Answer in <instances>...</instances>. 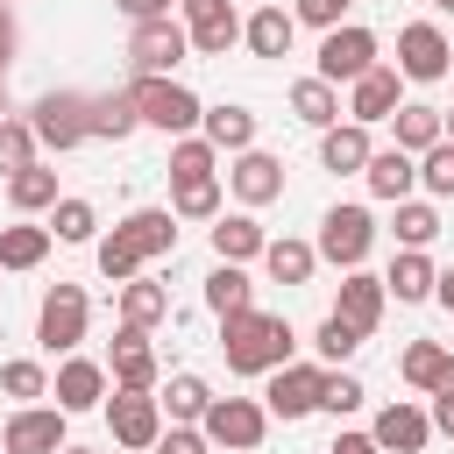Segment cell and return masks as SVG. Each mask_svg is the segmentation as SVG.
<instances>
[{
    "instance_id": "60d3db41",
    "label": "cell",
    "mask_w": 454,
    "mask_h": 454,
    "mask_svg": "<svg viewBox=\"0 0 454 454\" xmlns=\"http://www.w3.org/2000/svg\"><path fill=\"white\" fill-rule=\"evenodd\" d=\"M170 213H177V220H220V177L177 184V192H170Z\"/></svg>"
},
{
    "instance_id": "3957f363",
    "label": "cell",
    "mask_w": 454,
    "mask_h": 454,
    "mask_svg": "<svg viewBox=\"0 0 454 454\" xmlns=\"http://www.w3.org/2000/svg\"><path fill=\"white\" fill-rule=\"evenodd\" d=\"M85 326H92V298H85V284H50L43 305H35V340H43V355H78Z\"/></svg>"
},
{
    "instance_id": "4fadbf2b",
    "label": "cell",
    "mask_w": 454,
    "mask_h": 454,
    "mask_svg": "<svg viewBox=\"0 0 454 454\" xmlns=\"http://www.w3.org/2000/svg\"><path fill=\"white\" fill-rule=\"evenodd\" d=\"M319 383H326V369H312V362H284V369H270L262 411H270V419H305V411H319Z\"/></svg>"
},
{
    "instance_id": "d6a6232c",
    "label": "cell",
    "mask_w": 454,
    "mask_h": 454,
    "mask_svg": "<svg viewBox=\"0 0 454 454\" xmlns=\"http://www.w3.org/2000/svg\"><path fill=\"white\" fill-rule=\"evenodd\" d=\"M142 128L135 92H92V142H128Z\"/></svg>"
},
{
    "instance_id": "74e56055",
    "label": "cell",
    "mask_w": 454,
    "mask_h": 454,
    "mask_svg": "<svg viewBox=\"0 0 454 454\" xmlns=\"http://www.w3.org/2000/svg\"><path fill=\"white\" fill-rule=\"evenodd\" d=\"M50 234H57V241H99L92 199H57V206H50Z\"/></svg>"
},
{
    "instance_id": "9a60e30c",
    "label": "cell",
    "mask_w": 454,
    "mask_h": 454,
    "mask_svg": "<svg viewBox=\"0 0 454 454\" xmlns=\"http://www.w3.org/2000/svg\"><path fill=\"white\" fill-rule=\"evenodd\" d=\"M397 106H404V78H397V64H376L369 78H355V85H348V121H362V128L390 121Z\"/></svg>"
},
{
    "instance_id": "b9f144b4",
    "label": "cell",
    "mask_w": 454,
    "mask_h": 454,
    "mask_svg": "<svg viewBox=\"0 0 454 454\" xmlns=\"http://www.w3.org/2000/svg\"><path fill=\"white\" fill-rule=\"evenodd\" d=\"M362 340H369V333H355V326H348L340 312H326V319H319V340H312V348H319V362H333V369H348V355H355Z\"/></svg>"
},
{
    "instance_id": "f907efd6",
    "label": "cell",
    "mask_w": 454,
    "mask_h": 454,
    "mask_svg": "<svg viewBox=\"0 0 454 454\" xmlns=\"http://www.w3.org/2000/svg\"><path fill=\"white\" fill-rule=\"evenodd\" d=\"M326 454H383V447H376V440H369V433H340V440H333V447H326Z\"/></svg>"
},
{
    "instance_id": "f5cc1de1",
    "label": "cell",
    "mask_w": 454,
    "mask_h": 454,
    "mask_svg": "<svg viewBox=\"0 0 454 454\" xmlns=\"http://www.w3.org/2000/svg\"><path fill=\"white\" fill-rule=\"evenodd\" d=\"M433 298H440V305L454 312V270H440V291H433Z\"/></svg>"
},
{
    "instance_id": "5b68a950",
    "label": "cell",
    "mask_w": 454,
    "mask_h": 454,
    "mask_svg": "<svg viewBox=\"0 0 454 454\" xmlns=\"http://www.w3.org/2000/svg\"><path fill=\"white\" fill-rule=\"evenodd\" d=\"M28 128H35V142L43 149H78V142H92V92H43L35 106H28Z\"/></svg>"
},
{
    "instance_id": "c3c4849f",
    "label": "cell",
    "mask_w": 454,
    "mask_h": 454,
    "mask_svg": "<svg viewBox=\"0 0 454 454\" xmlns=\"http://www.w3.org/2000/svg\"><path fill=\"white\" fill-rule=\"evenodd\" d=\"M128 21H170V7H184V0H114Z\"/></svg>"
},
{
    "instance_id": "f6af8a7d",
    "label": "cell",
    "mask_w": 454,
    "mask_h": 454,
    "mask_svg": "<svg viewBox=\"0 0 454 454\" xmlns=\"http://www.w3.org/2000/svg\"><path fill=\"white\" fill-rule=\"evenodd\" d=\"M419 184H426L433 199H454V142H433V149L419 156Z\"/></svg>"
},
{
    "instance_id": "ba28073f",
    "label": "cell",
    "mask_w": 454,
    "mask_h": 454,
    "mask_svg": "<svg viewBox=\"0 0 454 454\" xmlns=\"http://www.w3.org/2000/svg\"><path fill=\"white\" fill-rule=\"evenodd\" d=\"M369 71H376V35H369L362 21H340V28L319 43V71H312V78L355 85V78H369Z\"/></svg>"
},
{
    "instance_id": "ac0fdd59",
    "label": "cell",
    "mask_w": 454,
    "mask_h": 454,
    "mask_svg": "<svg viewBox=\"0 0 454 454\" xmlns=\"http://www.w3.org/2000/svg\"><path fill=\"white\" fill-rule=\"evenodd\" d=\"M369 440L383 447V454H426V440H433V411H419V404H383L376 411V426H369Z\"/></svg>"
},
{
    "instance_id": "4316f807",
    "label": "cell",
    "mask_w": 454,
    "mask_h": 454,
    "mask_svg": "<svg viewBox=\"0 0 454 454\" xmlns=\"http://www.w3.org/2000/svg\"><path fill=\"white\" fill-rule=\"evenodd\" d=\"M284 99H291V114H298L305 128H319V135L340 128V114H348V106H340V85H326V78H298Z\"/></svg>"
},
{
    "instance_id": "6da1fadb",
    "label": "cell",
    "mask_w": 454,
    "mask_h": 454,
    "mask_svg": "<svg viewBox=\"0 0 454 454\" xmlns=\"http://www.w3.org/2000/svg\"><path fill=\"white\" fill-rule=\"evenodd\" d=\"M170 248H177V213H170V206H142V213H128L114 234L92 241L106 284H135L142 262H156V255H170Z\"/></svg>"
},
{
    "instance_id": "8d00e7d4",
    "label": "cell",
    "mask_w": 454,
    "mask_h": 454,
    "mask_svg": "<svg viewBox=\"0 0 454 454\" xmlns=\"http://www.w3.org/2000/svg\"><path fill=\"white\" fill-rule=\"evenodd\" d=\"M213 163H220V149H213L206 135H177V142H170V177H177V184L213 177Z\"/></svg>"
},
{
    "instance_id": "603a6c76",
    "label": "cell",
    "mask_w": 454,
    "mask_h": 454,
    "mask_svg": "<svg viewBox=\"0 0 454 454\" xmlns=\"http://www.w3.org/2000/svg\"><path fill=\"white\" fill-rule=\"evenodd\" d=\"M369 156H376V142H369V128H362V121H340V128H326V135H319V163H326L333 177H362V170H369Z\"/></svg>"
},
{
    "instance_id": "e0dca14e",
    "label": "cell",
    "mask_w": 454,
    "mask_h": 454,
    "mask_svg": "<svg viewBox=\"0 0 454 454\" xmlns=\"http://www.w3.org/2000/svg\"><path fill=\"white\" fill-rule=\"evenodd\" d=\"M50 397H57V411H99L106 404V369L85 362V355H64L57 376H50Z\"/></svg>"
},
{
    "instance_id": "484cf974",
    "label": "cell",
    "mask_w": 454,
    "mask_h": 454,
    "mask_svg": "<svg viewBox=\"0 0 454 454\" xmlns=\"http://www.w3.org/2000/svg\"><path fill=\"white\" fill-rule=\"evenodd\" d=\"M206 312H213V319H241V312H255V284H248L241 262H213V277H206Z\"/></svg>"
},
{
    "instance_id": "277c9868",
    "label": "cell",
    "mask_w": 454,
    "mask_h": 454,
    "mask_svg": "<svg viewBox=\"0 0 454 454\" xmlns=\"http://www.w3.org/2000/svg\"><path fill=\"white\" fill-rule=\"evenodd\" d=\"M128 92H135V114H142V128H163L170 142H177V135H192V128L206 121L199 92H192V85H177V78H135Z\"/></svg>"
},
{
    "instance_id": "7c38bea8",
    "label": "cell",
    "mask_w": 454,
    "mask_h": 454,
    "mask_svg": "<svg viewBox=\"0 0 454 454\" xmlns=\"http://www.w3.org/2000/svg\"><path fill=\"white\" fill-rule=\"evenodd\" d=\"M64 419L71 411H57V404H21L7 419V433H0V454H64L71 447L64 440Z\"/></svg>"
},
{
    "instance_id": "8992f818",
    "label": "cell",
    "mask_w": 454,
    "mask_h": 454,
    "mask_svg": "<svg viewBox=\"0 0 454 454\" xmlns=\"http://www.w3.org/2000/svg\"><path fill=\"white\" fill-rule=\"evenodd\" d=\"M312 248H319V262H333V270H362V255L376 248V220H369V206H326Z\"/></svg>"
},
{
    "instance_id": "44dd1931",
    "label": "cell",
    "mask_w": 454,
    "mask_h": 454,
    "mask_svg": "<svg viewBox=\"0 0 454 454\" xmlns=\"http://www.w3.org/2000/svg\"><path fill=\"white\" fill-rule=\"evenodd\" d=\"M397 376H404L411 390H426V397H447V390H454V355H447L440 340H411V348L397 355Z\"/></svg>"
},
{
    "instance_id": "cb8c5ba5",
    "label": "cell",
    "mask_w": 454,
    "mask_h": 454,
    "mask_svg": "<svg viewBox=\"0 0 454 454\" xmlns=\"http://www.w3.org/2000/svg\"><path fill=\"white\" fill-rule=\"evenodd\" d=\"M390 149H404V156H426L433 142H447V121H440V106H426V99H404L397 114H390Z\"/></svg>"
},
{
    "instance_id": "f1b7e54d",
    "label": "cell",
    "mask_w": 454,
    "mask_h": 454,
    "mask_svg": "<svg viewBox=\"0 0 454 454\" xmlns=\"http://www.w3.org/2000/svg\"><path fill=\"white\" fill-rule=\"evenodd\" d=\"M362 177H369V192H376V199L404 206V199H411V184H419V156H404V149H376Z\"/></svg>"
},
{
    "instance_id": "681fc988",
    "label": "cell",
    "mask_w": 454,
    "mask_h": 454,
    "mask_svg": "<svg viewBox=\"0 0 454 454\" xmlns=\"http://www.w3.org/2000/svg\"><path fill=\"white\" fill-rule=\"evenodd\" d=\"M14 43H21V28H14V7L0 0V71H7V57H14Z\"/></svg>"
},
{
    "instance_id": "db71d44e",
    "label": "cell",
    "mask_w": 454,
    "mask_h": 454,
    "mask_svg": "<svg viewBox=\"0 0 454 454\" xmlns=\"http://www.w3.org/2000/svg\"><path fill=\"white\" fill-rule=\"evenodd\" d=\"M440 121H447V142H454V106H440Z\"/></svg>"
},
{
    "instance_id": "f35d334b",
    "label": "cell",
    "mask_w": 454,
    "mask_h": 454,
    "mask_svg": "<svg viewBox=\"0 0 454 454\" xmlns=\"http://www.w3.org/2000/svg\"><path fill=\"white\" fill-rule=\"evenodd\" d=\"M0 397H14V411L50 397V369L43 362H0Z\"/></svg>"
},
{
    "instance_id": "30bf717a",
    "label": "cell",
    "mask_w": 454,
    "mask_h": 454,
    "mask_svg": "<svg viewBox=\"0 0 454 454\" xmlns=\"http://www.w3.org/2000/svg\"><path fill=\"white\" fill-rule=\"evenodd\" d=\"M447 64H454V43H447L433 21H404V28H397V78L433 85V78H447Z\"/></svg>"
},
{
    "instance_id": "e575fe53",
    "label": "cell",
    "mask_w": 454,
    "mask_h": 454,
    "mask_svg": "<svg viewBox=\"0 0 454 454\" xmlns=\"http://www.w3.org/2000/svg\"><path fill=\"white\" fill-rule=\"evenodd\" d=\"M50 227H28V220H14V227H0V270H35L43 255H50Z\"/></svg>"
},
{
    "instance_id": "bcb514c9",
    "label": "cell",
    "mask_w": 454,
    "mask_h": 454,
    "mask_svg": "<svg viewBox=\"0 0 454 454\" xmlns=\"http://www.w3.org/2000/svg\"><path fill=\"white\" fill-rule=\"evenodd\" d=\"M348 7H355V0H291V14H298V21H312V28H326V35L340 28V14H348Z\"/></svg>"
},
{
    "instance_id": "ee69618b",
    "label": "cell",
    "mask_w": 454,
    "mask_h": 454,
    "mask_svg": "<svg viewBox=\"0 0 454 454\" xmlns=\"http://www.w3.org/2000/svg\"><path fill=\"white\" fill-rule=\"evenodd\" d=\"M362 383L348 376V369H326V383H319V411H333V419H348V411H362Z\"/></svg>"
},
{
    "instance_id": "836d02e7",
    "label": "cell",
    "mask_w": 454,
    "mask_h": 454,
    "mask_svg": "<svg viewBox=\"0 0 454 454\" xmlns=\"http://www.w3.org/2000/svg\"><path fill=\"white\" fill-rule=\"evenodd\" d=\"M262 270H270L277 284H312V270H319V248L284 234V241H270V248H262Z\"/></svg>"
},
{
    "instance_id": "1f68e13d",
    "label": "cell",
    "mask_w": 454,
    "mask_h": 454,
    "mask_svg": "<svg viewBox=\"0 0 454 454\" xmlns=\"http://www.w3.org/2000/svg\"><path fill=\"white\" fill-rule=\"evenodd\" d=\"M170 319V291L156 284V277H135V284H121V326H163Z\"/></svg>"
},
{
    "instance_id": "9f6ffc18",
    "label": "cell",
    "mask_w": 454,
    "mask_h": 454,
    "mask_svg": "<svg viewBox=\"0 0 454 454\" xmlns=\"http://www.w3.org/2000/svg\"><path fill=\"white\" fill-rule=\"evenodd\" d=\"M0 99H7V71H0Z\"/></svg>"
},
{
    "instance_id": "7bdbcfd3",
    "label": "cell",
    "mask_w": 454,
    "mask_h": 454,
    "mask_svg": "<svg viewBox=\"0 0 454 454\" xmlns=\"http://www.w3.org/2000/svg\"><path fill=\"white\" fill-rule=\"evenodd\" d=\"M433 234H440V213H433L426 199H404V206H397V241H404V248H426Z\"/></svg>"
},
{
    "instance_id": "ab89813d",
    "label": "cell",
    "mask_w": 454,
    "mask_h": 454,
    "mask_svg": "<svg viewBox=\"0 0 454 454\" xmlns=\"http://www.w3.org/2000/svg\"><path fill=\"white\" fill-rule=\"evenodd\" d=\"M28 163H35V128L14 121V114H0V177H14Z\"/></svg>"
},
{
    "instance_id": "d4e9b609",
    "label": "cell",
    "mask_w": 454,
    "mask_h": 454,
    "mask_svg": "<svg viewBox=\"0 0 454 454\" xmlns=\"http://www.w3.org/2000/svg\"><path fill=\"white\" fill-rule=\"evenodd\" d=\"M383 291H390L397 305H426V298L440 291V270H433V255H426V248H397V262H390Z\"/></svg>"
},
{
    "instance_id": "5bb4252c",
    "label": "cell",
    "mask_w": 454,
    "mask_h": 454,
    "mask_svg": "<svg viewBox=\"0 0 454 454\" xmlns=\"http://www.w3.org/2000/svg\"><path fill=\"white\" fill-rule=\"evenodd\" d=\"M184 35H192L199 57H227V50L241 43V14H234V0H184Z\"/></svg>"
},
{
    "instance_id": "4dcf8cb0",
    "label": "cell",
    "mask_w": 454,
    "mask_h": 454,
    "mask_svg": "<svg viewBox=\"0 0 454 454\" xmlns=\"http://www.w3.org/2000/svg\"><path fill=\"white\" fill-rule=\"evenodd\" d=\"M156 404L170 411V426H199L206 411H213V390H206V376H192V369H177L163 390H156Z\"/></svg>"
},
{
    "instance_id": "ffe728a7",
    "label": "cell",
    "mask_w": 454,
    "mask_h": 454,
    "mask_svg": "<svg viewBox=\"0 0 454 454\" xmlns=\"http://www.w3.org/2000/svg\"><path fill=\"white\" fill-rule=\"evenodd\" d=\"M383 305H390V291H383V277H369V270H348L340 277V319L355 326V333H376L383 326Z\"/></svg>"
},
{
    "instance_id": "f546056e",
    "label": "cell",
    "mask_w": 454,
    "mask_h": 454,
    "mask_svg": "<svg viewBox=\"0 0 454 454\" xmlns=\"http://www.w3.org/2000/svg\"><path fill=\"white\" fill-rule=\"evenodd\" d=\"M270 248V234L255 227V213H220L213 220V255L220 262H248V255H262Z\"/></svg>"
},
{
    "instance_id": "7dc6e473",
    "label": "cell",
    "mask_w": 454,
    "mask_h": 454,
    "mask_svg": "<svg viewBox=\"0 0 454 454\" xmlns=\"http://www.w3.org/2000/svg\"><path fill=\"white\" fill-rule=\"evenodd\" d=\"M149 454H213V440H206L199 426H170V433H163Z\"/></svg>"
},
{
    "instance_id": "11a10c76",
    "label": "cell",
    "mask_w": 454,
    "mask_h": 454,
    "mask_svg": "<svg viewBox=\"0 0 454 454\" xmlns=\"http://www.w3.org/2000/svg\"><path fill=\"white\" fill-rule=\"evenodd\" d=\"M433 7H440V14H454V0H433Z\"/></svg>"
},
{
    "instance_id": "6f0895ef",
    "label": "cell",
    "mask_w": 454,
    "mask_h": 454,
    "mask_svg": "<svg viewBox=\"0 0 454 454\" xmlns=\"http://www.w3.org/2000/svg\"><path fill=\"white\" fill-rule=\"evenodd\" d=\"M64 454H92V447H64Z\"/></svg>"
},
{
    "instance_id": "52a82bcc",
    "label": "cell",
    "mask_w": 454,
    "mask_h": 454,
    "mask_svg": "<svg viewBox=\"0 0 454 454\" xmlns=\"http://www.w3.org/2000/svg\"><path fill=\"white\" fill-rule=\"evenodd\" d=\"M199 433H206L213 447H227V454H255L262 433H270V411H262L255 397H213V411L199 419Z\"/></svg>"
},
{
    "instance_id": "d590c367",
    "label": "cell",
    "mask_w": 454,
    "mask_h": 454,
    "mask_svg": "<svg viewBox=\"0 0 454 454\" xmlns=\"http://www.w3.org/2000/svg\"><path fill=\"white\" fill-rule=\"evenodd\" d=\"M7 206H14V213H43V206H57V170H43V163L14 170V177H7Z\"/></svg>"
},
{
    "instance_id": "7402d4cb",
    "label": "cell",
    "mask_w": 454,
    "mask_h": 454,
    "mask_svg": "<svg viewBox=\"0 0 454 454\" xmlns=\"http://www.w3.org/2000/svg\"><path fill=\"white\" fill-rule=\"evenodd\" d=\"M291 35H298V14H291V7H255V14L241 21V43H248V57H262V64L291 57Z\"/></svg>"
},
{
    "instance_id": "2e32d148",
    "label": "cell",
    "mask_w": 454,
    "mask_h": 454,
    "mask_svg": "<svg viewBox=\"0 0 454 454\" xmlns=\"http://www.w3.org/2000/svg\"><path fill=\"white\" fill-rule=\"evenodd\" d=\"M106 376H114V390H156V348H149L142 326H121V333H114Z\"/></svg>"
},
{
    "instance_id": "9c48e42d",
    "label": "cell",
    "mask_w": 454,
    "mask_h": 454,
    "mask_svg": "<svg viewBox=\"0 0 454 454\" xmlns=\"http://www.w3.org/2000/svg\"><path fill=\"white\" fill-rule=\"evenodd\" d=\"M184 50H192V35H184L177 21H135V35H128L135 78H170V71L184 64Z\"/></svg>"
},
{
    "instance_id": "7a4b0ae2",
    "label": "cell",
    "mask_w": 454,
    "mask_h": 454,
    "mask_svg": "<svg viewBox=\"0 0 454 454\" xmlns=\"http://www.w3.org/2000/svg\"><path fill=\"white\" fill-rule=\"evenodd\" d=\"M291 348H298V333H291L284 312H241V319H220V355H227L234 376H270V369L291 362Z\"/></svg>"
},
{
    "instance_id": "83f0119b",
    "label": "cell",
    "mask_w": 454,
    "mask_h": 454,
    "mask_svg": "<svg viewBox=\"0 0 454 454\" xmlns=\"http://www.w3.org/2000/svg\"><path fill=\"white\" fill-rule=\"evenodd\" d=\"M199 135H206L213 149H227V156H241V149H255V114H248V106H234V99H220V106H206V121H199Z\"/></svg>"
},
{
    "instance_id": "d6986e66",
    "label": "cell",
    "mask_w": 454,
    "mask_h": 454,
    "mask_svg": "<svg viewBox=\"0 0 454 454\" xmlns=\"http://www.w3.org/2000/svg\"><path fill=\"white\" fill-rule=\"evenodd\" d=\"M227 184H234L241 206H270V199H284V163L262 156V149H241V156L227 163Z\"/></svg>"
},
{
    "instance_id": "8fae6325",
    "label": "cell",
    "mask_w": 454,
    "mask_h": 454,
    "mask_svg": "<svg viewBox=\"0 0 454 454\" xmlns=\"http://www.w3.org/2000/svg\"><path fill=\"white\" fill-rule=\"evenodd\" d=\"M106 426H114V447H156V440H163V404H156V390H114V397H106Z\"/></svg>"
},
{
    "instance_id": "816d5d0a",
    "label": "cell",
    "mask_w": 454,
    "mask_h": 454,
    "mask_svg": "<svg viewBox=\"0 0 454 454\" xmlns=\"http://www.w3.org/2000/svg\"><path fill=\"white\" fill-rule=\"evenodd\" d=\"M433 433H447V440H454V390H447V397H433Z\"/></svg>"
}]
</instances>
